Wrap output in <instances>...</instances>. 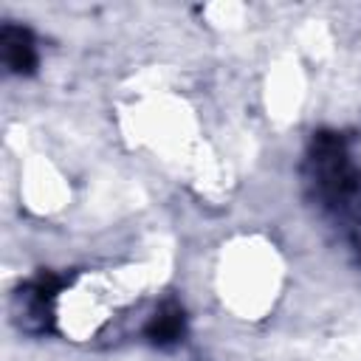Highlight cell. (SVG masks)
Wrapping results in <instances>:
<instances>
[{
    "mask_svg": "<svg viewBox=\"0 0 361 361\" xmlns=\"http://www.w3.org/2000/svg\"><path fill=\"white\" fill-rule=\"evenodd\" d=\"M307 178L324 209L336 217L358 214L361 172L353 164L344 138L338 133H316L307 149Z\"/></svg>",
    "mask_w": 361,
    "mask_h": 361,
    "instance_id": "6da1fadb",
    "label": "cell"
},
{
    "mask_svg": "<svg viewBox=\"0 0 361 361\" xmlns=\"http://www.w3.org/2000/svg\"><path fill=\"white\" fill-rule=\"evenodd\" d=\"M62 288V279L42 271L37 274L31 282H25L17 293V313H20V327L28 333H48L51 322H54V310L51 302L56 296V290Z\"/></svg>",
    "mask_w": 361,
    "mask_h": 361,
    "instance_id": "7a4b0ae2",
    "label": "cell"
},
{
    "mask_svg": "<svg viewBox=\"0 0 361 361\" xmlns=\"http://www.w3.org/2000/svg\"><path fill=\"white\" fill-rule=\"evenodd\" d=\"M0 51H3V62L11 73L17 76H28L37 71L39 56H37V42L34 34L25 25H14L6 23L0 31Z\"/></svg>",
    "mask_w": 361,
    "mask_h": 361,
    "instance_id": "3957f363",
    "label": "cell"
},
{
    "mask_svg": "<svg viewBox=\"0 0 361 361\" xmlns=\"http://www.w3.org/2000/svg\"><path fill=\"white\" fill-rule=\"evenodd\" d=\"M183 333H186V316H183V307L175 299L164 302L144 327V336L155 347H172L183 338Z\"/></svg>",
    "mask_w": 361,
    "mask_h": 361,
    "instance_id": "277c9868",
    "label": "cell"
}]
</instances>
